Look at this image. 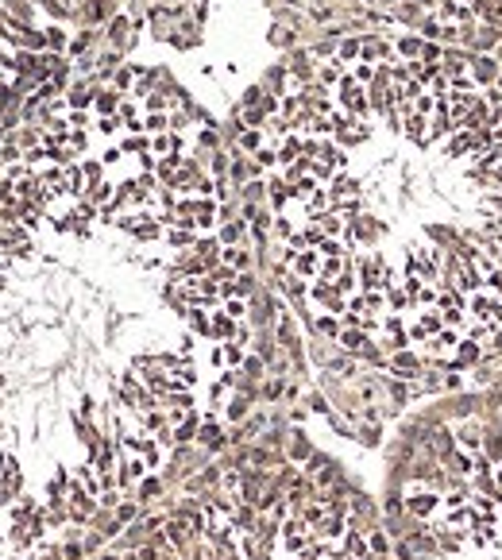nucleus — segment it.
I'll list each match as a JSON object with an SVG mask.
<instances>
[{"mask_svg": "<svg viewBox=\"0 0 502 560\" xmlns=\"http://www.w3.org/2000/svg\"><path fill=\"white\" fill-rule=\"evenodd\" d=\"M421 236H425L429 248L448 251L452 243L460 240V225H452V220H421Z\"/></svg>", "mask_w": 502, "mask_h": 560, "instance_id": "1", "label": "nucleus"}, {"mask_svg": "<svg viewBox=\"0 0 502 560\" xmlns=\"http://www.w3.org/2000/svg\"><path fill=\"white\" fill-rule=\"evenodd\" d=\"M468 317H471V321H487V325L502 321V298H494L491 290L471 294V301H468Z\"/></svg>", "mask_w": 502, "mask_h": 560, "instance_id": "2", "label": "nucleus"}, {"mask_svg": "<svg viewBox=\"0 0 502 560\" xmlns=\"http://www.w3.org/2000/svg\"><path fill=\"white\" fill-rule=\"evenodd\" d=\"M468 74L476 77L479 93H483V89H491V85L499 82V74H502V62L494 59V54H476V59H471V70H468Z\"/></svg>", "mask_w": 502, "mask_h": 560, "instance_id": "3", "label": "nucleus"}, {"mask_svg": "<svg viewBox=\"0 0 502 560\" xmlns=\"http://www.w3.org/2000/svg\"><path fill=\"white\" fill-rule=\"evenodd\" d=\"M328 197L333 201H344V197H363V178L360 174H348V170H336L333 182L325 186Z\"/></svg>", "mask_w": 502, "mask_h": 560, "instance_id": "4", "label": "nucleus"}, {"mask_svg": "<svg viewBox=\"0 0 502 560\" xmlns=\"http://www.w3.org/2000/svg\"><path fill=\"white\" fill-rule=\"evenodd\" d=\"M476 155V139H471V132H452L448 139L441 143V159L456 162V159H471Z\"/></svg>", "mask_w": 502, "mask_h": 560, "instance_id": "5", "label": "nucleus"}, {"mask_svg": "<svg viewBox=\"0 0 502 560\" xmlns=\"http://www.w3.org/2000/svg\"><path fill=\"white\" fill-rule=\"evenodd\" d=\"M390 20L402 27V31H418L421 20H425V8H421V4H413V0H406V4L390 8Z\"/></svg>", "mask_w": 502, "mask_h": 560, "instance_id": "6", "label": "nucleus"}, {"mask_svg": "<svg viewBox=\"0 0 502 560\" xmlns=\"http://www.w3.org/2000/svg\"><path fill=\"white\" fill-rule=\"evenodd\" d=\"M436 502H441V494L429 487V491H413L410 499H406V514L410 518H429V514L436 510Z\"/></svg>", "mask_w": 502, "mask_h": 560, "instance_id": "7", "label": "nucleus"}, {"mask_svg": "<svg viewBox=\"0 0 502 560\" xmlns=\"http://www.w3.org/2000/svg\"><path fill=\"white\" fill-rule=\"evenodd\" d=\"M471 50H464V47H444V62H441V70L448 77H456V74H468L471 70Z\"/></svg>", "mask_w": 502, "mask_h": 560, "instance_id": "8", "label": "nucleus"}, {"mask_svg": "<svg viewBox=\"0 0 502 560\" xmlns=\"http://www.w3.org/2000/svg\"><path fill=\"white\" fill-rule=\"evenodd\" d=\"M402 135H406L413 147L425 151V147H429V116H421V112H410V116H406V128H402Z\"/></svg>", "mask_w": 502, "mask_h": 560, "instance_id": "9", "label": "nucleus"}, {"mask_svg": "<svg viewBox=\"0 0 502 560\" xmlns=\"http://www.w3.org/2000/svg\"><path fill=\"white\" fill-rule=\"evenodd\" d=\"M394 54H398V62L421 59V35H418V31H402V35H394Z\"/></svg>", "mask_w": 502, "mask_h": 560, "instance_id": "10", "label": "nucleus"}, {"mask_svg": "<svg viewBox=\"0 0 502 560\" xmlns=\"http://www.w3.org/2000/svg\"><path fill=\"white\" fill-rule=\"evenodd\" d=\"M344 74H348V66H344L340 59H328V62H321V66H317V82L328 85V89H333V85H340Z\"/></svg>", "mask_w": 502, "mask_h": 560, "instance_id": "11", "label": "nucleus"}, {"mask_svg": "<svg viewBox=\"0 0 502 560\" xmlns=\"http://www.w3.org/2000/svg\"><path fill=\"white\" fill-rule=\"evenodd\" d=\"M360 50H363V39H360V35H344L340 47H336V59H340L344 66H348V62L356 66V62H360Z\"/></svg>", "mask_w": 502, "mask_h": 560, "instance_id": "12", "label": "nucleus"}, {"mask_svg": "<svg viewBox=\"0 0 502 560\" xmlns=\"http://www.w3.org/2000/svg\"><path fill=\"white\" fill-rule=\"evenodd\" d=\"M494 50H499V27H494V24H479L476 54H494Z\"/></svg>", "mask_w": 502, "mask_h": 560, "instance_id": "13", "label": "nucleus"}, {"mask_svg": "<svg viewBox=\"0 0 502 560\" xmlns=\"http://www.w3.org/2000/svg\"><path fill=\"white\" fill-rule=\"evenodd\" d=\"M259 147H267V143H263V128H243V135L236 139V151H243V155H255Z\"/></svg>", "mask_w": 502, "mask_h": 560, "instance_id": "14", "label": "nucleus"}, {"mask_svg": "<svg viewBox=\"0 0 502 560\" xmlns=\"http://www.w3.org/2000/svg\"><path fill=\"white\" fill-rule=\"evenodd\" d=\"M294 232H298V228L290 225V217H286V213H278V217L271 220V240H278V243H290V240H294Z\"/></svg>", "mask_w": 502, "mask_h": 560, "instance_id": "15", "label": "nucleus"}, {"mask_svg": "<svg viewBox=\"0 0 502 560\" xmlns=\"http://www.w3.org/2000/svg\"><path fill=\"white\" fill-rule=\"evenodd\" d=\"M236 317H228V313H217V317H213V336H217V340H232L236 336Z\"/></svg>", "mask_w": 502, "mask_h": 560, "instance_id": "16", "label": "nucleus"}, {"mask_svg": "<svg viewBox=\"0 0 502 560\" xmlns=\"http://www.w3.org/2000/svg\"><path fill=\"white\" fill-rule=\"evenodd\" d=\"M143 132H151V135L170 132V112H147L143 116Z\"/></svg>", "mask_w": 502, "mask_h": 560, "instance_id": "17", "label": "nucleus"}, {"mask_svg": "<svg viewBox=\"0 0 502 560\" xmlns=\"http://www.w3.org/2000/svg\"><path fill=\"white\" fill-rule=\"evenodd\" d=\"M421 62H429V66H441V62H444V43L421 39Z\"/></svg>", "mask_w": 502, "mask_h": 560, "instance_id": "18", "label": "nucleus"}, {"mask_svg": "<svg viewBox=\"0 0 502 560\" xmlns=\"http://www.w3.org/2000/svg\"><path fill=\"white\" fill-rule=\"evenodd\" d=\"M441 27H444V20L436 16V12H425V20H421L418 35H421V39H436V43H441Z\"/></svg>", "mask_w": 502, "mask_h": 560, "instance_id": "19", "label": "nucleus"}, {"mask_svg": "<svg viewBox=\"0 0 502 560\" xmlns=\"http://www.w3.org/2000/svg\"><path fill=\"white\" fill-rule=\"evenodd\" d=\"M386 305H390L394 313H402V310H410V305H413V298L402 290V286H394V290H386Z\"/></svg>", "mask_w": 502, "mask_h": 560, "instance_id": "20", "label": "nucleus"}, {"mask_svg": "<svg viewBox=\"0 0 502 560\" xmlns=\"http://www.w3.org/2000/svg\"><path fill=\"white\" fill-rule=\"evenodd\" d=\"M367 549H371V557H386V552H390V537H386L383 529H371Z\"/></svg>", "mask_w": 502, "mask_h": 560, "instance_id": "21", "label": "nucleus"}, {"mask_svg": "<svg viewBox=\"0 0 502 560\" xmlns=\"http://www.w3.org/2000/svg\"><path fill=\"white\" fill-rule=\"evenodd\" d=\"M413 82V70H410V62H390V85H410Z\"/></svg>", "mask_w": 502, "mask_h": 560, "instance_id": "22", "label": "nucleus"}, {"mask_svg": "<svg viewBox=\"0 0 502 560\" xmlns=\"http://www.w3.org/2000/svg\"><path fill=\"white\" fill-rule=\"evenodd\" d=\"M120 128H124V120H120V112H116V116H100V120H97V132H100V135H116Z\"/></svg>", "mask_w": 502, "mask_h": 560, "instance_id": "23", "label": "nucleus"}, {"mask_svg": "<svg viewBox=\"0 0 502 560\" xmlns=\"http://www.w3.org/2000/svg\"><path fill=\"white\" fill-rule=\"evenodd\" d=\"M351 74H356V82H360V85H371V82H375V66H371V62H356V66H351Z\"/></svg>", "mask_w": 502, "mask_h": 560, "instance_id": "24", "label": "nucleus"}, {"mask_svg": "<svg viewBox=\"0 0 502 560\" xmlns=\"http://www.w3.org/2000/svg\"><path fill=\"white\" fill-rule=\"evenodd\" d=\"M483 290H491V294H494V298H502V271H499V267H494V271H491V275H487V282H483Z\"/></svg>", "mask_w": 502, "mask_h": 560, "instance_id": "25", "label": "nucleus"}, {"mask_svg": "<svg viewBox=\"0 0 502 560\" xmlns=\"http://www.w3.org/2000/svg\"><path fill=\"white\" fill-rule=\"evenodd\" d=\"M66 124H70V128H85V124H89V116H85V112H70Z\"/></svg>", "mask_w": 502, "mask_h": 560, "instance_id": "26", "label": "nucleus"}, {"mask_svg": "<svg viewBox=\"0 0 502 560\" xmlns=\"http://www.w3.org/2000/svg\"><path fill=\"white\" fill-rule=\"evenodd\" d=\"M413 4H421L425 12H436V8H441V0H413Z\"/></svg>", "mask_w": 502, "mask_h": 560, "instance_id": "27", "label": "nucleus"}, {"mask_svg": "<svg viewBox=\"0 0 502 560\" xmlns=\"http://www.w3.org/2000/svg\"><path fill=\"white\" fill-rule=\"evenodd\" d=\"M375 4H379V8H386V12H390V8H398V4H406V0H375Z\"/></svg>", "mask_w": 502, "mask_h": 560, "instance_id": "28", "label": "nucleus"}, {"mask_svg": "<svg viewBox=\"0 0 502 560\" xmlns=\"http://www.w3.org/2000/svg\"><path fill=\"white\" fill-rule=\"evenodd\" d=\"M494 263H499V271H502V248H499V255H494Z\"/></svg>", "mask_w": 502, "mask_h": 560, "instance_id": "29", "label": "nucleus"}, {"mask_svg": "<svg viewBox=\"0 0 502 560\" xmlns=\"http://www.w3.org/2000/svg\"><path fill=\"white\" fill-rule=\"evenodd\" d=\"M494 89H499V93H502V74H499V82H494Z\"/></svg>", "mask_w": 502, "mask_h": 560, "instance_id": "30", "label": "nucleus"}, {"mask_svg": "<svg viewBox=\"0 0 502 560\" xmlns=\"http://www.w3.org/2000/svg\"><path fill=\"white\" fill-rule=\"evenodd\" d=\"M494 4H499V12H502V0H494Z\"/></svg>", "mask_w": 502, "mask_h": 560, "instance_id": "31", "label": "nucleus"}, {"mask_svg": "<svg viewBox=\"0 0 502 560\" xmlns=\"http://www.w3.org/2000/svg\"><path fill=\"white\" fill-rule=\"evenodd\" d=\"M499 220H502V217H499Z\"/></svg>", "mask_w": 502, "mask_h": 560, "instance_id": "32", "label": "nucleus"}]
</instances>
